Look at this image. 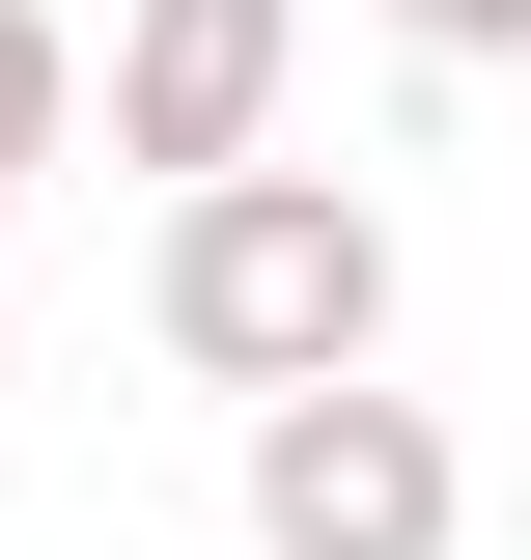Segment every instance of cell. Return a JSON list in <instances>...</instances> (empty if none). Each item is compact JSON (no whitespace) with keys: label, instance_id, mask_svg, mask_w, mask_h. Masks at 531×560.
<instances>
[{"label":"cell","instance_id":"6da1fadb","mask_svg":"<svg viewBox=\"0 0 531 560\" xmlns=\"http://www.w3.org/2000/svg\"><path fill=\"white\" fill-rule=\"evenodd\" d=\"M140 308H168L197 393H335V364H392V224L335 197V168H197Z\"/></svg>","mask_w":531,"mask_h":560},{"label":"cell","instance_id":"7a4b0ae2","mask_svg":"<svg viewBox=\"0 0 531 560\" xmlns=\"http://www.w3.org/2000/svg\"><path fill=\"white\" fill-rule=\"evenodd\" d=\"M475 533V477H448V420L420 393H252V560H448Z\"/></svg>","mask_w":531,"mask_h":560},{"label":"cell","instance_id":"3957f363","mask_svg":"<svg viewBox=\"0 0 531 560\" xmlns=\"http://www.w3.org/2000/svg\"><path fill=\"white\" fill-rule=\"evenodd\" d=\"M280 57H308V0H140V28H113V168H168V197L252 168V140H280Z\"/></svg>","mask_w":531,"mask_h":560},{"label":"cell","instance_id":"277c9868","mask_svg":"<svg viewBox=\"0 0 531 560\" xmlns=\"http://www.w3.org/2000/svg\"><path fill=\"white\" fill-rule=\"evenodd\" d=\"M57 113H84V57H57V0H0V224H28V168H57Z\"/></svg>","mask_w":531,"mask_h":560},{"label":"cell","instance_id":"5b68a950","mask_svg":"<svg viewBox=\"0 0 531 560\" xmlns=\"http://www.w3.org/2000/svg\"><path fill=\"white\" fill-rule=\"evenodd\" d=\"M392 28H420V57H531V0H392Z\"/></svg>","mask_w":531,"mask_h":560}]
</instances>
